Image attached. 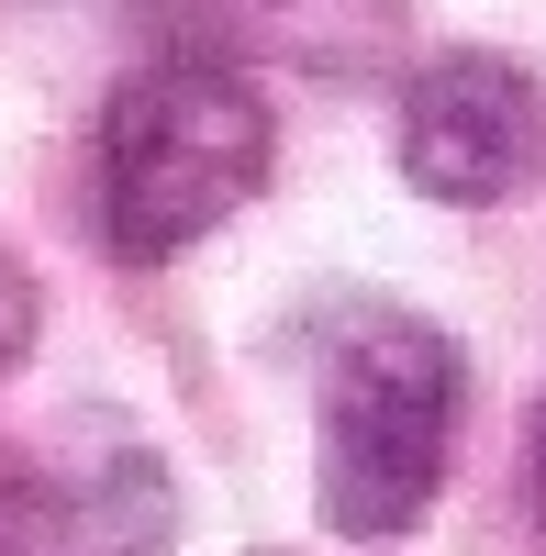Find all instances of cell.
<instances>
[{
    "instance_id": "6da1fadb",
    "label": "cell",
    "mask_w": 546,
    "mask_h": 556,
    "mask_svg": "<svg viewBox=\"0 0 546 556\" xmlns=\"http://www.w3.org/2000/svg\"><path fill=\"white\" fill-rule=\"evenodd\" d=\"M268 101L212 56H157L101 112V245L123 267H167L268 190Z\"/></svg>"
},
{
    "instance_id": "7a4b0ae2",
    "label": "cell",
    "mask_w": 546,
    "mask_h": 556,
    "mask_svg": "<svg viewBox=\"0 0 546 556\" xmlns=\"http://www.w3.org/2000/svg\"><path fill=\"white\" fill-rule=\"evenodd\" d=\"M312 434H324L312 445V501L346 545L413 534L446 490V456H458V345L413 312H369L324 356Z\"/></svg>"
},
{
    "instance_id": "3957f363",
    "label": "cell",
    "mask_w": 546,
    "mask_h": 556,
    "mask_svg": "<svg viewBox=\"0 0 546 556\" xmlns=\"http://www.w3.org/2000/svg\"><path fill=\"white\" fill-rule=\"evenodd\" d=\"M401 178L458 212L535 190L546 178V89L513 56H435L401 89Z\"/></svg>"
},
{
    "instance_id": "277c9868",
    "label": "cell",
    "mask_w": 546,
    "mask_h": 556,
    "mask_svg": "<svg viewBox=\"0 0 546 556\" xmlns=\"http://www.w3.org/2000/svg\"><path fill=\"white\" fill-rule=\"evenodd\" d=\"M34 278H23V256H0V379H12V367H23V345H34Z\"/></svg>"
},
{
    "instance_id": "5b68a950",
    "label": "cell",
    "mask_w": 546,
    "mask_h": 556,
    "mask_svg": "<svg viewBox=\"0 0 546 556\" xmlns=\"http://www.w3.org/2000/svg\"><path fill=\"white\" fill-rule=\"evenodd\" d=\"M535 513H546V412H535Z\"/></svg>"
}]
</instances>
